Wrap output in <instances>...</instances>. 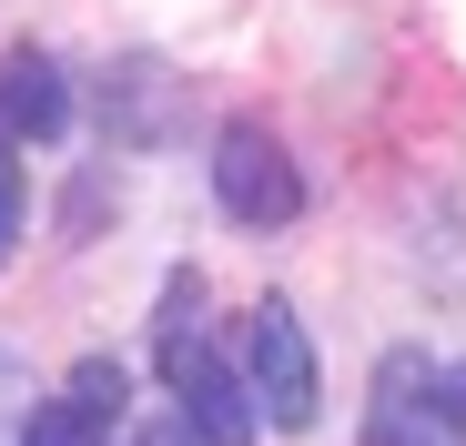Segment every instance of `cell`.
<instances>
[{
    "mask_svg": "<svg viewBox=\"0 0 466 446\" xmlns=\"http://www.w3.org/2000/svg\"><path fill=\"white\" fill-rule=\"evenodd\" d=\"M152 365H163V386H173V406L193 416V436H203V446H254V436H264L254 386L233 376V365L213 355V335H203V274H173V284H163Z\"/></svg>",
    "mask_w": 466,
    "mask_h": 446,
    "instance_id": "obj_1",
    "label": "cell"
},
{
    "mask_svg": "<svg viewBox=\"0 0 466 446\" xmlns=\"http://www.w3.org/2000/svg\"><path fill=\"white\" fill-rule=\"evenodd\" d=\"M244 386H254V406L284 426V436H304L325 416V365H315V335H304V315L284 305V294H264L254 305V325H244Z\"/></svg>",
    "mask_w": 466,
    "mask_h": 446,
    "instance_id": "obj_2",
    "label": "cell"
},
{
    "mask_svg": "<svg viewBox=\"0 0 466 446\" xmlns=\"http://www.w3.org/2000/svg\"><path fill=\"white\" fill-rule=\"evenodd\" d=\"M213 203L244 223V234H274V223L304 213V173H294V153L264 122H223L213 132Z\"/></svg>",
    "mask_w": 466,
    "mask_h": 446,
    "instance_id": "obj_3",
    "label": "cell"
},
{
    "mask_svg": "<svg viewBox=\"0 0 466 446\" xmlns=\"http://www.w3.org/2000/svg\"><path fill=\"white\" fill-rule=\"evenodd\" d=\"M365 446H466V416L446 396V365L385 355L375 365V406H365Z\"/></svg>",
    "mask_w": 466,
    "mask_h": 446,
    "instance_id": "obj_4",
    "label": "cell"
},
{
    "mask_svg": "<svg viewBox=\"0 0 466 446\" xmlns=\"http://www.w3.org/2000/svg\"><path fill=\"white\" fill-rule=\"evenodd\" d=\"M122 365L112 355H82L71 365V386L51 396V406H31V426H21V446H112V416H122Z\"/></svg>",
    "mask_w": 466,
    "mask_h": 446,
    "instance_id": "obj_5",
    "label": "cell"
},
{
    "mask_svg": "<svg viewBox=\"0 0 466 446\" xmlns=\"http://www.w3.org/2000/svg\"><path fill=\"white\" fill-rule=\"evenodd\" d=\"M0 92H11V142H51L71 122V92H61V61L51 51H11V61H0Z\"/></svg>",
    "mask_w": 466,
    "mask_h": 446,
    "instance_id": "obj_6",
    "label": "cell"
},
{
    "mask_svg": "<svg viewBox=\"0 0 466 446\" xmlns=\"http://www.w3.org/2000/svg\"><path fill=\"white\" fill-rule=\"evenodd\" d=\"M21 234V163H11V142H0V254H11Z\"/></svg>",
    "mask_w": 466,
    "mask_h": 446,
    "instance_id": "obj_7",
    "label": "cell"
},
{
    "mask_svg": "<svg viewBox=\"0 0 466 446\" xmlns=\"http://www.w3.org/2000/svg\"><path fill=\"white\" fill-rule=\"evenodd\" d=\"M142 446H203V436H193V416L173 406V416H152V426H142Z\"/></svg>",
    "mask_w": 466,
    "mask_h": 446,
    "instance_id": "obj_8",
    "label": "cell"
},
{
    "mask_svg": "<svg viewBox=\"0 0 466 446\" xmlns=\"http://www.w3.org/2000/svg\"><path fill=\"white\" fill-rule=\"evenodd\" d=\"M0 142H11V92H0Z\"/></svg>",
    "mask_w": 466,
    "mask_h": 446,
    "instance_id": "obj_9",
    "label": "cell"
}]
</instances>
